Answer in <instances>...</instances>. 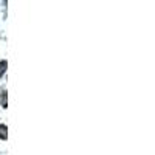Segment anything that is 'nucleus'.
<instances>
[{
  "label": "nucleus",
  "mask_w": 155,
  "mask_h": 155,
  "mask_svg": "<svg viewBox=\"0 0 155 155\" xmlns=\"http://www.w3.org/2000/svg\"><path fill=\"white\" fill-rule=\"evenodd\" d=\"M6 67H8L6 61H0V78H2V76L5 74V71H6Z\"/></svg>",
  "instance_id": "f03ea898"
},
{
  "label": "nucleus",
  "mask_w": 155,
  "mask_h": 155,
  "mask_svg": "<svg viewBox=\"0 0 155 155\" xmlns=\"http://www.w3.org/2000/svg\"><path fill=\"white\" fill-rule=\"evenodd\" d=\"M8 137V127L5 124H0V140H6Z\"/></svg>",
  "instance_id": "f257e3e1"
},
{
  "label": "nucleus",
  "mask_w": 155,
  "mask_h": 155,
  "mask_svg": "<svg viewBox=\"0 0 155 155\" xmlns=\"http://www.w3.org/2000/svg\"><path fill=\"white\" fill-rule=\"evenodd\" d=\"M5 96H6V92L3 90L2 95H0V101H2V107H6V99H5Z\"/></svg>",
  "instance_id": "7ed1b4c3"
}]
</instances>
